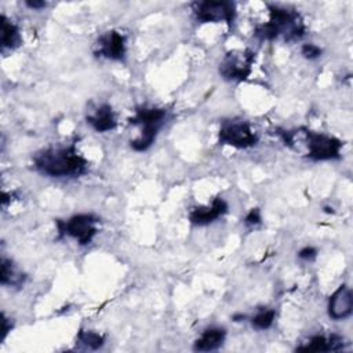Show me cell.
Returning <instances> with one entry per match:
<instances>
[{
	"mask_svg": "<svg viewBox=\"0 0 353 353\" xmlns=\"http://www.w3.org/2000/svg\"><path fill=\"white\" fill-rule=\"evenodd\" d=\"M34 167L48 176H79L87 171V160L70 145L43 150L34 157Z\"/></svg>",
	"mask_w": 353,
	"mask_h": 353,
	"instance_id": "obj_1",
	"label": "cell"
},
{
	"mask_svg": "<svg viewBox=\"0 0 353 353\" xmlns=\"http://www.w3.org/2000/svg\"><path fill=\"white\" fill-rule=\"evenodd\" d=\"M269 21L255 28L254 36L259 40H274L284 37V40H298L305 34V25L299 14L294 10L269 6Z\"/></svg>",
	"mask_w": 353,
	"mask_h": 353,
	"instance_id": "obj_2",
	"label": "cell"
},
{
	"mask_svg": "<svg viewBox=\"0 0 353 353\" xmlns=\"http://www.w3.org/2000/svg\"><path fill=\"white\" fill-rule=\"evenodd\" d=\"M165 114V110L160 108H138L135 110V116L130 119V123L142 125V132L138 139L130 142L134 150L143 152L150 148L164 123Z\"/></svg>",
	"mask_w": 353,
	"mask_h": 353,
	"instance_id": "obj_3",
	"label": "cell"
},
{
	"mask_svg": "<svg viewBox=\"0 0 353 353\" xmlns=\"http://www.w3.org/2000/svg\"><path fill=\"white\" fill-rule=\"evenodd\" d=\"M99 218L92 214H77L68 221H57L59 236H70L79 241V244H88L97 234V223Z\"/></svg>",
	"mask_w": 353,
	"mask_h": 353,
	"instance_id": "obj_4",
	"label": "cell"
},
{
	"mask_svg": "<svg viewBox=\"0 0 353 353\" xmlns=\"http://www.w3.org/2000/svg\"><path fill=\"white\" fill-rule=\"evenodd\" d=\"M258 142L256 134L247 121L229 120L223 121L219 130V143L230 145L239 149H247Z\"/></svg>",
	"mask_w": 353,
	"mask_h": 353,
	"instance_id": "obj_5",
	"label": "cell"
},
{
	"mask_svg": "<svg viewBox=\"0 0 353 353\" xmlns=\"http://www.w3.org/2000/svg\"><path fill=\"white\" fill-rule=\"evenodd\" d=\"M193 12L197 21L205 22H228L233 25L236 17V6L232 1H196L193 3Z\"/></svg>",
	"mask_w": 353,
	"mask_h": 353,
	"instance_id": "obj_6",
	"label": "cell"
},
{
	"mask_svg": "<svg viewBox=\"0 0 353 353\" xmlns=\"http://www.w3.org/2000/svg\"><path fill=\"white\" fill-rule=\"evenodd\" d=\"M307 156L312 160H332L341 157L342 142L335 138L320 132L306 131Z\"/></svg>",
	"mask_w": 353,
	"mask_h": 353,
	"instance_id": "obj_7",
	"label": "cell"
},
{
	"mask_svg": "<svg viewBox=\"0 0 353 353\" xmlns=\"http://www.w3.org/2000/svg\"><path fill=\"white\" fill-rule=\"evenodd\" d=\"M252 61H254V54L251 51L230 52L221 62L219 73L226 80H236V81L245 80L251 73Z\"/></svg>",
	"mask_w": 353,
	"mask_h": 353,
	"instance_id": "obj_8",
	"label": "cell"
},
{
	"mask_svg": "<svg viewBox=\"0 0 353 353\" xmlns=\"http://www.w3.org/2000/svg\"><path fill=\"white\" fill-rule=\"evenodd\" d=\"M97 57H103L113 61H121L124 59L125 55V37L116 32V30H109L103 33L98 39L97 50H95Z\"/></svg>",
	"mask_w": 353,
	"mask_h": 353,
	"instance_id": "obj_9",
	"label": "cell"
},
{
	"mask_svg": "<svg viewBox=\"0 0 353 353\" xmlns=\"http://www.w3.org/2000/svg\"><path fill=\"white\" fill-rule=\"evenodd\" d=\"M353 295L349 287L341 285L328 301V314L334 320H343L352 314Z\"/></svg>",
	"mask_w": 353,
	"mask_h": 353,
	"instance_id": "obj_10",
	"label": "cell"
},
{
	"mask_svg": "<svg viewBox=\"0 0 353 353\" xmlns=\"http://www.w3.org/2000/svg\"><path fill=\"white\" fill-rule=\"evenodd\" d=\"M226 211H228L226 201L222 197H215L211 205L194 208L189 215V221L193 225H199V226L208 225L215 219H218L219 216H222L223 214H226Z\"/></svg>",
	"mask_w": 353,
	"mask_h": 353,
	"instance_id": "obj_11",
	"label": "cell"
},
{
	"mask_svg": "<svg viewBox=\"0 0 353 353\" xmlns=\"http://www.w3.org/2000/svg\"><path fill=\"white\" fill-rule=\"evenodd\" d=\"M87 123L98 132L113 130L116 127V117L112 106L108 103L101 105L94 114L87 116Z\"/></svg>",
	"mask_w": 353,
	"mask_h": 353,
	"instance_id": "obj_12",
	"label": "cell"
},
{
	"mask_svg": "<svg viewBox=\"0 0 353 353\" xmlns=\"http://www.w3.org/2000/svg\"><path fill=\"white\" fill-rule=\"evenodd\" d=\"M345 342L343 338L339 335L332 334L331 336L325 338L323 335H316L310 338V341L303 345L296 347V350L302 352H330V350H341L343 347Z\"/></svg>",
	"mask_w": 353,
	"mask_h": 353,
	"instance_id": "obj_13",
	"label": "cell"
},
{
	"mask_svg": "<svg viewBox=\"0 0 353 353\" xmlns=\"http://www.w3.org/2000/svg\"><path fill=\"white\" fill-rule=\"evenodd\" d=\"M226 336V331L219 327H211L207 328L201 336L194 342V350L199 352H210L218 349Z\"/></svg>",
	"mask_w": 353,
	"mask_h": 353,
	"instance_id": "obj_14",
	"label": "cell"
},
{
	"mask_svg": "<svg viewBox=\"0 0 353 353\" xmlns=\"http://www.w3.org/2000/svg\"><path fill=\"white\" fill-rule=\"evenodd\" d=\"M1 48H17L21 44L19 30L15 23L8 21L6 15H1Z\"/></svg>",
	"mask_w": 353,
	"mask_h": 353,
	"instance_id": "obj_15",
	"label": "cell"
},
{
	"mask_svg": "<svg viewBox=\"0 0 353 353\" xmlns=\"http://www.w3.org/2000/svg\"><path fill=\"white\" fill-rule=\"evenodd\" d=\"M0 281L3 285H12L21 287L25 281V276L17 270L14 263L10 259H1V272H0Z\"/></svg>",
	"mask_w": 353,
	"mask_h": 353,
	"instance_id": "obj_16",
	"label": "cell"
},
{
	"mask_svg": "<svg viewBox=\"0 0 353 353\" xmlns=\"http://www.w3.org/2000/svg\"><path fill=\"white\" fill-rule=\"evenodd\" d=\"M274 317H276V312L273 309L263 307V309H259L258 313L251 319V324L258 330H266L273 324Z\"/></svg>",
	"mask_w": 353,
	"mask_h": 353,
	"instance_id": "obj_17",
	"label": "cell"
},
{
	"mask_svg": "<svg viewBox=\"0 0 353 353\" xmlns=\"http://www.w3.org/2000/svg\"><path fill=\"white\" fill-rule=\"evenodd\" d=\"M79 341L90 349H99L105 343L103 335L95 331H81L79 334Z\"/></svg>",
	"mask_w": 353,
	"mask_h": 353,
	"instance_id": "obj_18",
	"label": "cell"
},
{
	"mask_svg": "<svg viewBox=\"0 0 353 353\" xmlns=\"http://www.w3.org/2000/svg\"><path fill=\"white\" fill-rule=\"evenodd\" d=\"M301 51H302V55L306 59H316V58H319L321 55V48L317 47L316 44H312V43L303 44Z\"/></svg>",
	"mask_w": 353,
	"mask_h": 353,
	"instance_id": "obj_19",
	"label": "cell"
},
{
	"mask_svg": "<svg viewBox=\"0 0 353 353\" xmlns=\"http://www.w3.org/2000/svg\"><path fill=\"white\" fill-rule=\"evenodd\" d=\"M244 223H245L247 226H255V225L261 223V212H259V210H258V208H252V210L247 214V216H245V219H244Z\"/></svg>",
	"mask_w": 353,
	"mask_h": 353,
	"instance_id": "obj_20",
	"label": "cell"
},
{
	"mask_svg": "<svg viewBox=\"0 0 353 353\" xmlns=\"http://www.w3.org/2000/svg\"><path fill=\"white\" fill-rule=\"evenodd\" d=\"M299 258L303 261H313L317 256V250L314 247H305L299 251Z\"/></svg>",
	"mask_w": 353,
	"mask_h": 353,
	"instance_id": "obj_21",
	"label": "cell"
},
{
	"mask_svg": "<svg viewBox=\"0 0 353 353\" xmlns=\"http://www.w3.org/2000/svg\"><path fill=\"white\" fill-rule=\"evenodd\" d=\"M25 4L33 10H40V8L46 7V1H41V0H33V1L29 0V1H25Z\"/></svg>",
	"mask_w": 353,
	"mask_h": 353,
	"instance_id": "obj_22",
	"label": "cell"
}]
</instances>
